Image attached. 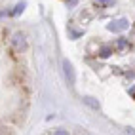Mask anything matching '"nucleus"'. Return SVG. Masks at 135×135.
<instances>
[{
  "label": "nucleus",
  "instance_id": "6e6552de",
  "mask_svg": "<svg viewBox=\"0 0 135 135\" xmlns=\"http://www.w3.org/2000/svg\"><path fill=\"white\" fill-rule=\"evenodd\" d=\"M101 2H110V0H101Z\"/></svg>",
  "mask_w": 135,
  "mask_h": 135
},
{
  "label": "nucleus",
  "instance_id": "0eeeda50",
  "mask_svg": "<svg viewBox=\"0 0 135 135\" xmlns=\"http://www.w3.org/2000/svg\"><path fill=\"white\" fill-rule=\"evenodd\" d=\"M53 135H69V131H67V129H57Z\"/></svg>",
  "mask_w": 135,
  "mask_h": 135
},
{
  "label": "nucleus",
  "instance_id": "7ed1b4c3",
  "mask_svg": "<svg viewBox=\"0 0 135 135\" xmlns=\"http://www.w3.org/2000/svg\"><path fill=\"white\" fill-rule=\"evenodd\" d=\"M122 29H128V21L126 19H122V21H112L110 25H109V31H122Z\"/></svg>",
  "mask_w": 135,
  "mask_h": 135
},
{
  "label": "nucleus",
  "instance_id": "f03ea898",
  "mask_svg": "<svg viewBox=\"0 0 135 135\" xmlns=\"http://www.w3.org/2000/svg\"><path fill=\"white\" fill-rule=\"evenodd\" d=\"M12 46L15 48V51H25V48H27V38H25L23 32H15L13 36H12Z\"/></svg>",
  "mask_w": 135,
  "mask_h": 135
},
{
  "label": "nucleus",
  "instance_id": "1a4fd4ad",
  "mask_svg": "<svg viewBox=\"0 0 135 135\" xmlns=\"http://www.w3.org/2000/svg\"><path fill=\"white\" fill-rule=\"evenodd\" d=\"M0 133H2V129H0Z\"/></svg>",
  "mask_w": 135,
  "mask_h": 135
},
{
  "label": "nucleus",
  "instance_id": "423d86ee",
  "mask_svg": "<svg viewBox=\"0 0 135 135\" xmlns=\"http://www.w3.org/2000/svg\"><path fill=\"white\" fill-rule=\"evenodd\" d=\"M99 55H101V57H109L110 55V48H103L101 51H99Z\"/></svg>",
  "mask_w": 135,
  "mask_h": 135
},
{
  "label": "nucleus",
  "instance_id": "39448f33",
  "mask_svg": "<svg viewBox=\"0 0 135 135\" xmlns=\"http://www.w3.org/2000/svg\"><path fill=\"white\" fill-rule=\"evenodd\" d=\"M25 6H27L25 2H19V4L15 6V10H13V13H15V15H19V13H21V12L25 10Z\"/></svg>",
  "mask_w": 135,
  "mask_h": 135
},
{
  "label": "nucleus",
  "instance_id": "20e7f679",
  "mask_svg": "<svg viewBox=\"0 0 135 135\" xmlns=\"http://www.w3.org/2000/svg\"><path fill=\"white\" fill-rule=\"evenodd\" d=\"M84 103H88L89 107H91V109H99V103L95 101L93 97H84Z\"/></svg>",
  "mask_w": 135,
  "mask_h": 135
},
{
  "label": "nucleus",
  "instance_id": "f257e3e1",
  "mask_svg": "<svg viewBox=\"0 0 135 135\" xmlns=\"http://www.w3.org/2000/svg\"><path fill=\"white\" fill-rule=\"evenodd\" d=\"M63 73H65V78H67V82L69 86H74L76 82V74H74V67H73V63H70L69 59H63Z\"/></svg>",
  "mask_w": 135,
  "mask_h": 135
}]
</instances>
